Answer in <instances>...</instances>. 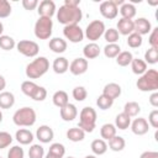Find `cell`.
I'll list each match as a JSON object with an SVG mask.
<instances>
[{"label": "cell", "instance_id": "obj_1", "mask_svg": "<svg viewBox=\"0 0 158 158\" xmlns=\"http://www.w3.org/2000/svg\"><path fill=\"white\" fill-rule=\"evenodd\" d=\"M56 16H57V20L59 23H62L64 26H69V25H78L83 19V12L79 6L69 7V6L62 5L57 10Z\"/></svg>", "mask_w": 158, "mask_h": 158}, {"label": "cell", "instance_id": "obj_2", "mask_svg": "<svg viewBox=\"0 0 158 158\" xmlns=\"http://www.w3.org/2000/svg\"><path fill=\"white\" fill-rule=\"evenodd\" d=\"M49 69V60L41 56V57H36L32 62H30L26 65V77L28 79H38L41 77H43Z\"/></svg>", "mask_w": 158, "mask_h": 158}, {"label": "cell", "instance_id": "obj_3", "mask_svg": "<svg viewBox=\"0 0 158 158\" xmlns=\"http://www.w3.org/2000/svg\"><path fill=\"white\" fill-rule=\"evenodd\" d=\"M37 120V115L35 109L31 106H23L15 111L12 115V121L19 127H31L35 125Z\"/></svg>", "mask_w": 158, "mask_h": 158}, {"label": "cell", "instance_id": "obj_4", "mask_svg": "<svg viewBox=\"0 0 158 158\" xmlns=\"http://www.w3.org/2000/svg\"><path fill=\"white\" fill-rule=\"evenodd\" d=\"M136 86L141 91H157L158 89V72L156 69H147L137 79Z\"/></svg>", "mask_w": 158, "mask_h": 158}, {"label": "cell", "instance_id": "obj_5", "mask_svg": "<svg viewBox=\"0 0 158 158\" xmlns=\"http://www.w3.org/2000/svg\"><path fill=\"white\" fill-rule=\"evenodd\" d=\"M96 111L91 106H85L79 112V123L78 127L81 128L85 133H91L96 126Z\"/></svg>", "mask_w": 158, "mask_h": 158}, {"label": "cell", "instance_id": "obj_6", "mask_svg": "<svg viewBox=\"0 0 158 158\" xmlns=\"http://www.w3.org/2000/svg\"><path fill=\"white\" fill-rule=\"evenodd\" d=\"M53 31V21L49 17H38V20L35 23V36L38 40H48L52 36Z\"/></svg>", "mask_w": 158, "mask_h": 158}, {"label": "cell", "instance_id": "obj_7", "mask_svg": "<svg viewBox=\"0 0 158 158\" xmlns=\"http://www.w3.org/2000/svg\"><path fill=\"white\" fill-rule=\"evenodd\" d=\"M105 30H106L105 23L101 20H93L91 22L88 23L84 32V37H86L90 42H95L101 36H104Z\"/></svg>", "mask_w": 158, "mask_h": 158}, {"label": "cell", "instance_id": "obj_8", "mask_svg": "<svg viewBox=\"0 0 158 158\" xmlns=\"http://www.w3.org/2000/svg\"><path fill=\"white\" fill-rule=\"evenodd\" d=\"M16 49L19 53H21L25 57L28 58H35L37 57L38 52H40V46L37 42L35 41H30V40H21L20 42L16 43Z\"/></svg>", "mask_w": 158, "mask_h": 158}, {"label": "cell", "instance_id": "obj_9", "mask_svg": "<svg viewBox=\"0 0 158 158\" xmlns=\"http://www.w3.org/2000/svg\"><path fill=\"white\" fill-rule=\"evenodd\" d=\"M64 37L72 43H79L84 40V31L79 25H69L63 28Z\"/></svg>", "mask_w": 158, "mask_h": 158}, {"label": "cell", "instance_id": "obj_10", "mask_svg": "<svg viewBox=\"0 0 158 158\" xmlns=\"http://www.w3.org/2000/svg\"><path fill=\"white\" fill-rule=\"evenodd\" d=\"M99 11H100L101 16L107 19V20H112L118 15V7L111 0L102 1L99 6Z\"/></svg>", "mask_w": 158, "mask_h": 158}, {"label": "cell", "instance_id": "obj_11", "mask_svg": "<svg viewBox=\"0 0 158 158\" xmlns=\"http://www.w3.org/2000/svg\"><path fill=\"white\" fill-rule=\"evenodd\" d=\"M37 12L38 16L41 17H49L52 19L53 15H56L57 12V7H56V2L52 0H43L38 4L37 6Z\"/></svg>", "mask_w": 158, "mask_h": 158}, {"label": "cell", "instance_id": "obj_12", "mask_svg": "<svg viewBox=\"0 0 158 158\" xmlns=\"http://www.w3.org/2000/svg\"><path fill=\"white\" fill-rule=\"evenodd\" d=\"M88 67H89L88 60L84 57H78V58H75V59H73L70 62L68 70L73 75H81L88 70Z\"/></svg>", "mask_w": 158, "mask_h": 158}, {"label": "cell", "instance_id": "obj_13", "mask_svg": "<svg viewBox=\"0 0 158 158\" xmlns=\"http://www.w3.org/2000/svg\"><path fill=\"white\" fill-rule=\"evenodd\" d=\"M130 127H131V131L135 135H137V136H143V135H146L149 131V123H148V121L144 117H137V118H135L131 122Z\"/></svg>", "mask_w": 158, "mask_h": 158}, {"label": "cell", "instance_id": "obj_14", "mask_svg": "<svg viewBox=\"0 0 158 158\" xmlns=\"http://www.w3.org/2000/svg\"><path fill=\"white\" fill-rule=\"evenodd\" d=\"M36 138L41 143H49L54 138V132L48 125H41L36 131Z\"/></svg>", "mask_w": 158, "mask_h": 158}, {"label": "cell", "instance_id": "obj_15", "mask_svg": "<svg viewBox=\"0 0 158 158\" xmlns=\"http://www.w3.org/2000/svg\"><path fill=\"white\" fill-rule=\"evenodd\" d=\"M59 114H60V118L65 122H70L74 118H77L78 116V109L74 104L68 102L65 106H63L62 109H59Z\"/></svg>", "mask_w": 158, "mask_h": 158}, {"label": "cell", "instance_id": "obj_16", "mask_svg": "<svg viewBox=\"0 0 158 158\" xmlns=\"http://www.w3.org/2000/svg\"><path fill=\"white\" fill-rule=\"evenodd\" d=\"M135 25V32L143 36V35H148L152 31V25L149 22V20H147L146 17H138L133 21Z\"/></svg>", "mask_w": 158, "mask_h": 158}, {"label": "cell", "instance_id": "obj_17", "mask_svg": "<svg viewBox=\"0 0 158 158\" xmlns=\"http://www.w3.org/2000/svg\"><path fill=\"white\" fill-rule=\"evenodd\" d=\"M117 32L118 35L122 36H128L132 32H135V25H133V20H128V19H120L117 21Z\"/></svg>", "mask_w": 158, "mask_h": 158}, {"label": "cell", "instance_id": "obj_18", "mask_svg": "<svg viewBox=\"0 0 158 158\" xmlns=\"http://www.w3.org/2000/svg\"><path fill=\"white\" fill-rule=\"evenodd\" d=\"M100 52H101V49H100L99 44L95 43V42H89L83 48V54H84V58L86 60L88 59H95V58H98L100 56Z\"/></svg>", "mask_w": 158, "mask_h": 158}, {"label": "cell", "instance_id": "obj_19", "mask_svg": "<svg viewBox=\"0 0 158 158\" xmlns=\"http://www.w3.org/2000/svg\"><path fill=\"white\" fill-rule=\"evenodd\" d=\"M48 47L52 52L54 53H64L67 47H68V43L65 40L60 38V37H53L49 40V43H48Z\"/></svg>", "mask_w": 158, "mask_h": 158}, {"label": "cell", "instance_id": "obj_20", "mask_svg": "<svg viewBox=\"0 0 158 158\" xmlns=\"http://www.w3.org/2000/svg\"><path fill=\"white\" fill-rule=\"evenodd\" d=\"M15 138H16V141H17L20 144L26 146V144L32 143V141H33L35 137H33V133H32L28 128H20V130L16 131Z\"/></svg>", "mask_w": 158, "mask_h": 158}, {"label": "cell", "instance_id": "obj_21", "mask_svg": "<svg viewBox=\"0 0 158 158\" xmlns=\"http://www.w3.org/2000/svg\"><path fill=\"white\" fill-rule=\"evenodd\" d=\"M52 69L56 74H64L69 69V62L65 57H57L52 63Z\"/></svg>", "mask_w": 158, "mask_h": 158}, {"label": "cell", "instance_id": "obj_22", "mask_svg": "<svg viewBox=\"0 0 158 158\" xmlns=\"http://www.w3.org/2000/svg\"><path fill=\"white\" fill-rule=\"evenodd\" d=\"M121 91H122V89L117 83H109L102 89V94L106 95L107 98L112 99V100L117 99L121 95Z\"/></svg>", "mask_w": 158, "mask_h": 158}, {"label": "cell", "instance_id": "obj_23", "mask_svg": "<svg viewBox=\"0 0 158 158\" xmlns=\"http://www.w3.org/2000/svg\"><path fill=\"white\" fill-rule=\"evenodd\" d=\"M90 148H91L94 156L98 157V156H102V154H105L109 147H107L106 141H104L102 138H96V139H94V141L91 142Z\"/></svg>", "mask_w": 158, "mask_h": 158}, {"label": "cell", "instance_id": "obj_24", "mask_svg": "<svg viewBox=\"0 0 158 158\" xmlns=\"http://www.w3.org/2000/svg\"><path fill=\"white\" fill-rule=\"evenodd\" d=\"M15 105V95L11 91L0 93V109H11Z\"/></svg>", "mask_w": 158, "mask_h": 158}, {"label": "cell", "instance_id": "obj_25", "mask_svg": "<svg viewBox=\"0 0 158 158\" xmlns=\"http://www.w3.org/2000/svg\"><path fill=\"white\" fill-rule=\"evenodd\" d=\"M122 19H128V20H132L135 16H136V6L131 2H123L120 9H118Z\"/></svg>", "mask_w": 158, "mask_h": 158}, {"label": "cell", "instance_id": "obj_26", "mask_svg": "<svg viewBox=\"0 0 158 158\" xmlns=\"http://www.w3.org/2000/svg\"><path fill=\"white\" fill-rule=\"evenodd\" d=\"M52 101L57 107L62 109L63 106H65L69 102V98L64 90H57L52 96Z\"/></svg>", "mask_w": 158, "mask_h": 158}, {"label": "cell", "instance_id": "obj_27", "mask_svg": "<svg viewBox=\"0 0 158 158\" xmlns=\"http://www.w3.org/2000/svg\"><path fill=\"white\" fill-rule=\"evenodd\" d=\"M116 131H117V128L115 127L114 123H104L100 128L101 138L104 141H110L112 137L116 136Z\"/></svg>", "mask_w": 158, "mask_h": 158}, {"label": "cell", "instance_id": "obj_28", "mask_svg": "<svg viewBox=\"0 0 158 158\" xmlns=\"http://www.w3.org/2000/svg\"><path fill=\"white\" fill-rule=\"evenodd\" d=\"M115 127L116 128H118V130H127L128 127H130V125H131V117L130 116H127L125 112H121V114H118V115H116V117H115Z\"/></svg>", "mask_w": 158, "mask_h": 158}, {"label": "cell", "instance_id": "obj_29", "mask_svg": "<svg viewBox=\"0 0 158 158\" xmlns=\"http://www.w3.org/2000/svg\"><path fill=\"white\" fill-rule=\"evenodd\" d=\"M67 138L72 142H81L85 138V132L81 128H79L78 126L72 127L67 131Z\"/></svg>", "mask_w": 158, "mask_h": 158}, {"label": "cell", "instance_id": "obj_30", "mask_svg": "<svg viewBox=\"0 0 158 158\" xmlns=\"http://www.w3.org/2000/svg\"><path fill=\"white\" fill-rule=\"evenodd\" d=\"M125 146H126V141H125V138L123 137H121V136H115V137H112L110 141H109V144H107V147L111 149V151H114V152H121L123 148H125Z\"/></svg>", "mask_w": 158, "mask_h": 158}, {"label": "cell", "instance_id": "obj_31", "mask_svg": "<svg viewBox=\"0 0 158 158\" xmlns=\"http://www.w3.org/2000/svg\"><path fill=\"white\" fill-rule=\"evenodd\" d=\"M130 65H131L133 74H136V75H142L147 70V63L139 58H133Z\"/></svg>", "mask_w": 158, "mask_h": 158}, {"label": "cell", "instance_id": "obj_32", "mask_svg": "<svg viewBox=\"0 0 158 158\" xmlns=\"http://www.w3.org/2000/svg\"><path fill=\"white\" fill-rule=\"evenodd\" d=\"M122 112H125V114H126L127 116H130V117H136V116H138V114L141 112V106H139V104L136 102V101H128V102L125 104Z\"/></svg>", "mask_w": 158, "mask_h": 158}, {"label": "cell", "instance_id": "obj_33", "mask_svg": "<svg viewBox=\"0 0 158 158\" xmlns=\"http://www.w3.org/2000/svg\"><path fill=\"white\" fill-rule=\"evenodd\" d=\"M132 59H133V54L130 51H121L116 57V63L120 67H127L131 64Z\"/></svg>", "mask_w": 158, "mask_h": 158}, {"label": "cell", "instance_id": "obj_34", "mask_svg": "<svg viewBox=\"0 0 158 158\" xmlns=\"http://www.w3.org/2000/svg\"><path fill=\"white\" fill-rule=\"evenodd\" d=\"M121 52V47L117 43H107L104 47V54L106 58H116Z\"/></svg>", "mask_w": 158, "mask_h": 158}, {"label": "cell", "instance_id": "obj_35", "mask_svg": "<svg viewBox=\"0 0 158 158\" xmlns=\"http://www.w3.org/2000/svg\"><path fill=\"white\" fill-rule=\"evenodd\" d=\"M16 47V42L11 36L1 35L0 36V48L4 51H11Z\"/></svg>", "mask_w": 158, "mask_h": 158}, {"label": "cell", "instance_id": "obj_36", "mask_svg": "<svg viewBox=\"0 0 158 158\" xmlns=\"http://www.w3.org/2000/svg\"><path fill=\"white\" fill-rule=\"evenodd\" d=\"M143 43V38L141 35L136 33V32H132L131 35L127 36V46L131 47V48H138L141 47Z\"/></svg>", "mask_w": 158, "mask_h": 158}, {"label": "cell", "instance_id": "obj_37", "mask_svg": "<svg viewBox=\"0 0 158 158\" xmlns=\"http://www.w3.org/2000/svg\"><path fill=\"white\" fill-rule=\"evenodd\" d=\"M37 86H38V85H37L35 81H32V80H25V81H22V84H21V91H22L26 96L31 98V96L33 95L35 90L37 89Z\"/></svg>", "mask_w": 158, "mask_h": 158}, {"label": "cell", "instance_id": "obj_38", "mask_svg": "<svg viewBox=\"0 0 158 158\" xmlns=\"http://www.w3.org/2000/svg\"><path fill=\"white\" fill-rule=\"evenodd\" d=\"M48 153L58 157V158H63L64 154H65V147L59 143V142H54L49 146V149H48Z\"/></svg>", "mask_w": 158, "mask_h": 158}, {"label": "cell", "instance_id": "obj_39", "mask_svg": "<svg viewBox=\"0 0 158 158\" xmlns=\"http://www.w3.org/2000/svg\"><path fill=\"white\" fill-rule=\"evenodd\" d=\"M104 38H105V41L107 43H117L118 42V38H120V35H118V32H117L116 28L110 27V28L105 30Z\"/></svg>", "mask_w": 158, "mask_h": 158}, {"label": "cell", "instance_id": "obj_40", "mask_svg": "<svg viewBox=\"0 0 158 158\" xmlns=\"http://www.w3.org/2000/svg\"><path fill=\"white\" fill-rule=\"evenodd\" d=\"M112 104H114V100L110 99V98H107L104 94L99 95L98 99H96V105H98V107L100 110H107V109H110L112 106Z\"/></svg>", "mask_w": 158, "mask_h": 158}, {"label": "cell", "instance_id": "obj_41", "mask_svg": "<svg viewBox=\"0 0 158 158\" xmlns=\"http://www.w3.org/2000/svg\"><path fill=\"white\" fill-rule=\"evenodd\" d=\"M44 148L41 144H32L28 149V158H43Z\"/></svg>", "mask_w": 158, "mask_h": 158}, {"label": "cell", "instance_id": "obj_42", "mask_svg": "<svg viewBox=\"0 0 158 158\" xmlns=\"http://www.w3.org/2000/svg\"><path fill=\"white\" fill-rule=\"evenodd\" d=\"M147 64H156L158 62V49L156 48H149L144 53V59Z\"/></svg>", "mask_w": 158, "mask_h": 158}, {"label": "cell", "instance_id": "obj_43", "mask_svg": "<svg viewBox=\"0 0 158 158\" xmlns=\"http://www.w3.org/2000/svg\"><path fill=\"white\" fill-rule=\"evenodd\" d=\"M72 95H73V98H74L77 101H84V100L86 99V96H88V91H86V89H85L84 86L78 85V86H75V88L73 89Z\"/></svg>", "mask_w": 158, "mask_h": 158}, {"label": "cell", "instance_id": "obj_44", "mask_svg": "<svg viewBox=\"0 0 158 158\" xmlns=\"http://www.w3.org/2000/svg\"><path fill=\"white\" fill-rule=\"evenodd\" d=\"M12 7L10 1L7 0H0V19H6L11 15Z\"/></svg>", "mask_w": 158, "mask_h": 158}, {"label": "cell", "instance_id": "obj_45", "mask_svg": "<svg viewBox=\"0 0 158 158\" xmlns=\"http://www.w3.org/2000/svg\"><path fill=\"white\" fill-rule=\"evenodd\" d=\"M12 143V136L6 131H0V149L7 148Z\"/></svg>", "mask_w": 158, "mask_h": 158}, {"label": "cell", "instance_id": "obj_46", "mask_svg": "<svg viewBox=\"0 0 158 158\" xmlns=\"http://www.w3.org/2000/svg\"><path fill=\"white\" fill-rule=\"evenodd\" d=\"M7 158H25V152L21 146H12L7 152Z\"/></svg>", "mask_w": 158, "mask_h": 158}, {"label": "cell", "instance_id": "obj_47", "mask_svg": "<svg viewBox=\"0 0 158 158\" xmlns=\"http://www.w3.org/2000/svg\"><path fill=\"white\" fill-rule=\"evenodd\" d=\"M46 98H47V90H46L44 86H41V85L37 86L33 95L31 96V99L35 100V101H43Z\"/></svg>", "mask_w": 158, "mask_h": 158}, {"label": "cell", "instance_id": "obj_48", "mask_svg": "<svg viewBox=\"0 0 158 158\" xmlns=\"http://www.w3.org/2000/svg\"><path fill=\"white\" fill-rule=\"evenodd\" d=\"M148 43H149L151 48H156V49H158V27L152 28V31L149 32Z\"/></svg>", "mask_w": 158, "mask_h": 158}, {"label": "cell", "instance_id": "obj_49", "mask_svg": "<svg viewBox=\"0 0 158 158\" xmlns=\"http://www.w3.org/2000/svg\"><path fill=\"white\" fill-rule=\"evenodd\" d=\"M148 123L153 128H158V110L154 109L148 115Z\"/></svg>", "mask_w": 158, "mask_h": 158}, {"label": "cell", "instance_id": "obj_50", "mask_svg": "<svg viewBox=\"0 0 158 158\" xmlns=\"http://www.w3.org/2000/svg\"><path fill=\"white\" fill-rule=\"evenodd\" d=\"M22 6H23V9L25 10H28V11H32V10H35L37 6H38V1L37 0H22Z\"/></svg>", "mask_w": 158, "mask_h": 158}, {"label": "cell", "instance_id": "obj_51", "mask_svg": "<svg viewBox=\"0 0 158 158\" xmlns=\"http://www.w3.org/2000/svg\"><path fill=\"white\" fill-rule=\"evenodd\" d=\"M149 104L153 106V107H158V93L157 91H153L151 95H149Z\"/></svg>", "mask_w": 158, "mask_h": 158}, {"label": "cell", "instance_id": "obj_52", "mask_svg": "<svg viewBox=\"0 0 158 158\" xmlns=\"http://www.w3.org/2000/svg\"><path fill=\"white\" fill-rule=\"evenodd\" d=\"M139 158H158V152H154V151H146L143 152Z\"/></svg>", "mask_w": 158, "mask_h": 158}, {"label": "cell", "instance_id": "obj_53", "mask_svg": "<svg viewBox=\"0 0 158 158\" xmlns=\"http://www.w3.org/2000/svg\"><path fill=\"white\" fill-rule=\"evenodd\" d=\"M63 5L69 6V7H78L80 5V0H64Z\"/></svg>", "mask_w": 158, "mask_h": 158}, {"label": "cell", "instance_id": "obj_54", "mask_svg": "<svg viewBox=\"0 0 158 158\" xmlns=\"http://www.w3.org/2000/svg\"><path fill=\"white\" fill-rule=\"evenodd\" d=\"M5 88H6V79L4 78V75L0 74V93L4 91Z\"/></svg>", "mask_w": 158, "mask_h": 158}, {"label": "cell", "instance_id": "obj_55", "mask_svg": "<svg viewBox=\"0 0 158 158\" xmlns=\"http://www.w3.org/2000/svg\"><path fill=\"white\" fill-rule=\"evenodd\" d=\"M111 1H112L117 7H118V6H121V5L125 2V0H111Z\"/></svg>", "mask_w": 158, "mask_h": 158}, {"label": "cell", "instance_id": "obj_56", "mask_svg": "<svg viewBox=\"0 0 158 158\" xmlns=\"http://www.w3.org/2000/svg\"><path fill=\"white\" fill-rule=\"evenodd\" d=\"M44 158H58V157H56V156H53V154H51V153H47Z\"/></svg>", "mask_w": 158, "mask_h": 158}, {"label": "cell", "instance_id": "obj_57", "mask_svg": "<svg viewBox=\"0 0 158 158\" xmlns=\"http://www.w3.org/2000/svg\"><path fill=\"white\" fill-rule=\"evenodd\" d=\"M2 32H4V25H2V22L0 21V36L2 35Z\"/></svg>", "mask_w": 158, "mask_h": 158}, {"label": "cell", "instance_id": "obj_58", "mask_svg": "<svg viewBox=\"0 0 158 158\" xmlns=\"http://www.w3.org/2000/svg\"><path fill=\"white\" fill-rule=\"evenodd\" d=\"M84 158H98L96 156H94V154H88V156H85Z\"/></svg>", "mask_w": 158, "mask_h": 158}, {"label": "cell", "instance_id": "obj_59", "mask_svg": "<svg viewBox=\"0 0 158 158\" xmlns=\"http://www.w3.org/2000/svg\"><path fill=\"white\" fill-rule=\"evenodd\" d=\"M2 122V112H1V109H0V123Z\"/></svg>", "mask_w": 158, "mask_h": 158}, {"label": "cell", "instance_id": "obj_60", "mask_svg": "<svg viewBox=\"0 0 158 158\" xmlns=\"http://www.w3.org/2000/svg\"><path fill=\"white\" fill-rule=\"evenodd\" d=\"M67 158H75V157H72V156H69V157H67Z\"/></svg>", "mask_w": 158, "mask_h": 158}, {"label": "cell", "instance_id": "obj_61", "mask_svg": "<svg viewBox=\"0 0 158 158\" xmlns=\"http://www.w3.org/2000/svg\"><path fill=\"white\" fill-rule=\"evenodd\" d=\"M0 158H2V157H0Z\"/></svg>", "mask_w": 158, "mask_h": 158}]
</instances>
